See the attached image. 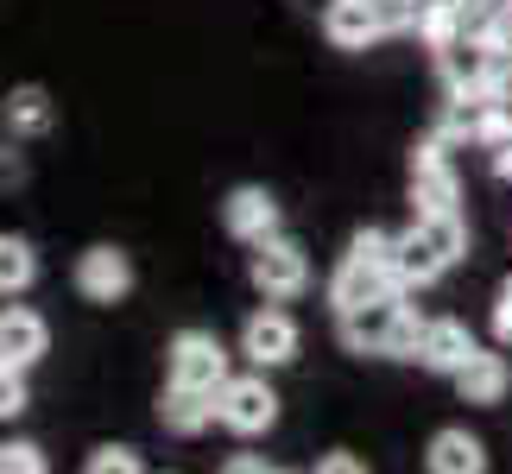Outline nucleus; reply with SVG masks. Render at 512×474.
<instances>
[{"instance_id": "nucleus-16", "label": "nucleus", "mask_w": 512, "mask_h": 474, "mask_svg": "<svg viewBox=\"0 0 512 474\" xmlns=\"http://www.w3.org/2000/svg\"><path fill=\"white\" fill-rule=\"evenodd\" d=\"M411 209L418 215H462L456 165H411Z\"/></svg>"}, {"instance_id": "nucleus-9", "label": "nucleus", "mask_w": 512, "mask_h": 474, "mask_svg": "<svg viewBox=\"0 0 512 474\" xmlns=\"http://www.w3.org/2000/svg\"><path fill=\"white\" fill-rule=\"evenodd\" d=\"M481 354L475 329L462 323V316H430L424 323V342H418V367L424 373H443V380H456V373Z\"/></svg>"}, {"instance_id": "nucleus-8", "label": "nucleus", "mask_w": 512, "mask_h": 474, "mask_svg": "<svg viewBox=\"0 0 512 474\" xmlns=\"http://www.w3.org/2000/svg\"><path fill=\"white\" fill-rule=\"evenodd\" d=\"M222 228L241 247H260V241H272V234H285L279 228V196H272L266 184H234L228 203H222Z\"/></svg>"}, {"instance_id": "nucleus-15", "label": "nucleus", "mask_w": 512, "mask_h": 474, "mask_svg": "<svg viewBox=\"0 0 512 474\" xmlns=\"http://www.w3.org/2000/svg\"><path fill=\"white\" fill-rule=\"evenodd\" d=\"M159 424L171 430V437H203V430L215 424V392H190V386H171L159 392Z\"/></svg>"}, {"instance_id": "nucleus-18", "label": "nucleus", "mask_w": 512, "mask_h": 474, "mask_svg": "<svg viewBox=\"0 0 512 474\" xmlns=\"http://www.w3.org/2000/svg\"><path fill=\"white\" fill-rule=\"evenodd\" d=\"M38 285V253L26 234H0V298H26V291Z\"/></svg>"}, {"instance_id": "nucleus-2", "label": "nucleus", "mask_w": 512, "mask_h": 474, "mask_svg": "<svg viewBox=\"0 0 512 474\" xmlns=\"http://www.w3.org/2000/svg\"><path fill=\"white\" fill-rule=\"evenodd\" d=\"M424 323H430V316H418L405 298H380V304H361V310L336 316L342 348L348 354H380V361H418Z\"/></svg>"}, {"instance_id": "nucleus-25", "label": "nucleus", "mask_w": 512, "mask_h": 474, "mask_svg": "<svg viewBox=\"0 0 512 474\" xmlns=\"http://www.w3.org/2000/svg\"><path fill=\"white\" fill-rule=\"evenodd\" d=\"M13 146H19V140H7V146H0V190H13V184H26V158H19Z\"/></svg>"}, {"instance_id": "nucleus-27", "label": "nucleus", "mask_w": 512, "mask_h": 474, "mask_svg": "<svg viewBox=\"0 0 512 474\" xmlns=\"http://www.w3.org/2000/svg\"><path fill=\"white\" fill-rule=\"evenodd\" d=\"M215 474H279V468H272L266 456H253V449H241V456H228Z\"/></svg>"}, {"instance_id": "nucleus-26", "label": "nucleus", "mask_w": 512, "mask_h": 474, "mask_svg": "<svg viewBox=\"0 0 512 474\" xmlns=\"http://www.w3.org/2000/svg\"><path fill=\"white\" fill-rule=\"evenodd\" d=\"M317 474H367V462L354 456V449H329V456L317 462Z\"/></svg>"}, {"instance_id": "nucleus-7", "label": "nucleus", "mask_w": 512, "mask_h": 474, "mask_svg": "<svg viewBox=\"0 0 512 474\" xmlns=\"http://www.w3.org/2000/svg\"><path fill=\"white\" fill-rule=\"evenodd\" d=\"M76 298L83 304H127V291H133V260L121 247H83V260H76Z\"/></svg>"}, {"instance_id": "nucleus-11", "label": "nucleus", "mask_w": 512, "mask_h": 474, "mask_svg": "<svg viewBox=\"0 0 512 474\" xmlns=\"http://www.w3.org/2000/svg\"><path fill=\"white\" fill-rule=\"evenodd\" d=\"M323 38L336 51H367V45H380L386 26H380V7L373 0H329L323 7Z\"/></svg>"}, {"instance_id": "nucleus-10", "label": "nucleus", "mask_w": 512, "mask_h": 474, "mask_svg": "<svg viewBox=\"0 0 512 474\" xmlns=\"http://www.w3.org/2000/svg\"><path fill=\"white\" fill-rule=\"evenodd\" d=\"M51 348V323L32 304H0V367H38Z\"/></svg>"}, {"instance_id": "nucleus-6", "label": "nucleus", "mask_w": 512, "mask_h": 474, "mask_svg": "<svg viewBox=\"0 0 512 474\" xmlns=\"http://www.w3.org/2000/svg\"><path fill=\"white\" fill-rule=\"evenodd\" d=\"M298 316H291L285 304H266V310H253L247 323H241V354L260 373H272V367H285V361H298Z\"/></svg>"}, {"instance_id": "nucleus-23", "label": "nucleus", "mask_w": 512, "mask_h": 474, "mask_svg": "<svg viewBox=\"0 0 512 474\" xmlns=\"http://www.w3.org/2000/svg\"><path fill=\"white\" fill-rule=\"evenodd\" d=\"M380 7V26L386 38H405V32H418V0H373Z\"/></svg>"}, {"instance_id": "nucleus-13", "label": "nucleus", "mask_w": 512, "mask_h": 474, "mask_svg": "<svg viewBox=\"0 0 512 474\" xmlns=\"http://www.w3.org/2000/svg\"><path fill=\"white\" fill-rule=\"evenodd\" d=\"M0 127H7V140H45V133L57 127L51 89H38V83L7 89V102H0Z\"/></svg>"}, {"instance_id": "nucleus-19", "label": "nucleus", "mask_w": 512, "mask_h": 474, "mask_svg": "<svg viewBox=\"0 0 512 474\" xmlns=\"http://www.w3.org/2000/svg\"><path fill=\"white\" fill-rule=\"evenodd\" d=\"M418 228H424V241L437 247L449 266L468 253V222H462V215H418Z\"/></svg>"}, {"instance_id": "nucleus-12", "label": "nucleus", "mask_w": 512, "mask_h": 474, "mask_svg": "<svg viewBox=\"0 0 512 474\" xmlns=\"http://www.w3.org/2000/svg\"><path fill=\"white\" fill-rule=\"evenodd\" d=\"M424 474H487V443L468 424H443L424 443Z\"/></svg>"}, {"instance_id": "nucleus-14", "label": "nucleus", "mask_w": 512, "mask_h": 474, "mask_svg": "<svg viewBox=\"0 0 512 474\" xmlns=\"http://www.w3.org/2000/svg\"><path fill=\"white\" fill-rule=\"evenodd\" d=\"M443 272H449V260H443V253L424 241V228H418V222H411L405 234H392V279H399L405 291H424V285H437Z\"/></svg>"}, {"instance_id": "nucleus-22", "label": "nucleus", "mask_w": 512, "mask_h": 474, "mask_svg": "<svg viewBox=\"0 0 512 474\" xmlns=\"http://www.w3.org/2000/svg\"><path fill=\"white\" fill-rule=\"evenodd\" d=\"M32 405V386H26V367H0V424L26 418Z\"/></svg>"}, {"instance_id": "nucleus-4", "label": "nucleus", "mask_w": 512, "mask_h": 474, "mask_svg": "<svg viewBox=\"0 0 512 474\" xmlns=\"http://www.w3.org/2000/svg\"><path fill=\"white\" fill-rule=\"evenodd\" d=\"M247 279L266 304H291V298L310 291V253L291 241V234H272V241H260L247 253Z\"/></svg>"}, {"instance_id": "nucleus-28", "label": "nucleus", "mask_w": 512, "mask_h": 474, "mask_svg": "<svg viewBox=\"0 0 512 474\" xmlns=\"http://www.w3.org/2000/svg\"><path fill=\"white\" fill-rule=\"evenodd\" d=\"M494 177H506V184H512V140L494 146Z\"/></svg>"}, {"instance_id": "nucleus-3", "label": "nucleus", "mask_w": 512, "mask_h": 474, "mask_svg": "<svg viewBox=\"0 0 512 474\" xmlns=\"http://www.w3.org/2000/svg\"><path fill=\"white\" fill-rule=\"evenodd\" d=\"M165 380L171 386H190V392H222L234 380L222 335H215V329H177L171 348H165Z\"/></svg>"}, {"instance_id": "nucleus-21", "label": "nucleus", "mask_w": 512, "mask_h": 474, "mask_svg": "<svg viewBox=\"0 0 512 474\" xmlns=\"http://www.w3.org/2000/svg\"><path fill=\"white\" fill-rule=\"evenodd\" d=\"M0 474H51V456L38 443L13 437V443H0Z\"/></svg>"}, {"instance_id": "nucleus-1", "label": "nucleus", "mask_w": 512, "mask_h": 474, "mask_svg": "<svg viewBox=\"0 0 512 474\" xmlns=\"http://www.w3.org/2000/svg\"><path fill=\"white\" fill-rule=\"evenodd\" d=\"M380 298H405V285L392 279V234L386 228H361L348 241V253L329 272V304L342 310H361V304H380Z\"/></svg>"}, {"instance_id": "nucleus-5", "label": "nucleus", "mask_w": 512, "mask_h": 474, "mask_svg": "<svg viewBox=\"0 0 512 474\" xmlns=\"http://www.w3.org/2000/svg\"><path fill=\"white\" fill-rule=\"evenodd\" d=\"M215 424L234 430V437H266L272 424H279V392H272V380L260 367L253 373H234V380L215 392Z\"/></svg>"}, {"instance_id": "nucleus-20", "label": "nucleus", "mask_w": 512, "mask_h": 474, "mask_svg": "<svg viewBox=\"0 0 512 474\" xmlns=\"http://www.w3.org/2000/svg\"><path fill=\"white\" fill-rule=\"evenodd\" d=\"M83 474H146V456L127 449V443H102V449L83 456Z\"/></svg>"}, {"instance_id": "nucleus-17", "label": "nucleus", "mask_w": 512, "mask_h": 474, "mask_svg": "<svg viewBox=\"0 0 512 474\" xmlns=\"http://www.w3.org/2000/svg\"><path fill=\"white\" fill-rule=\"evenodd\" d=\"M456 392H462V405H506V392H512V367H506V354H475L462 373H456Z\"/></svg>"}, {"instance_id": "nucleus-24", "label": "nucleus", "mask_w": 512, "mask_h": 474, "mask_svg": "<svg viewBox=\"0 0 512 474\" xmlns=\"http://www.w3.org/2000/svg\"><path fill=\"white\" fill-rule=\"evenodd\" d=\"M494 342H500V348H512V279L494 291Z\"/></svg>"}]
</instances>
